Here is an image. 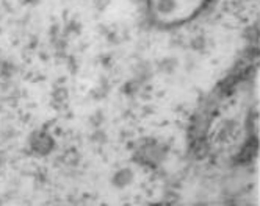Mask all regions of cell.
Instances as JSON below:
<instances>
[{
  "instance_id": "1",
  "label": "cell",
  "mask_w": 260,
  "mask_h": 206,
  "mask_svg": "<svg viewBox=\"0 0 260 206\" xmlns=\"http://www.w3.org/2000/svg\"><path fill=\"white\" fill-rule=\"evenodd\" d=\"M209 0H149V10L157 22L170 27L193 19Z\"/></svg>"
}]
</instances>
